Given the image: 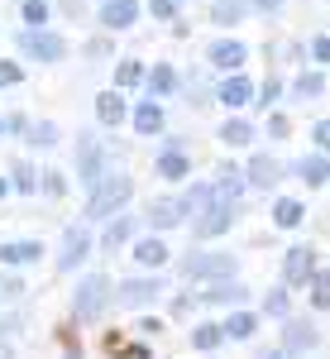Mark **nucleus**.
Wrapping results in <instances>:
<instances>
[{
  "label": "nucleus",
  "instance_id": "nucleus-13",
  "mask_svg": "<svg viewBox=\"0 0 330 359\" xmlns=\"http://www.w3.org/2000/svg\"><path fill=\"white\" fill-rule=\"evenodd\" d=\"M96 120H101L106 130H120V125L130 120V101H125V91H115V86L101 91V96H96Z\"/></svg>",
  "mask_w": 330,
  "mask_h": 359
},
{
  "label": "nucleus",
  "instance_id": "nucleus-15",
  "mask_svg": "<svg viewBox=\"0 0 330 359\" xmlns=\"http://www.w3.org/2000/svg\"><path fill=\"white\" fill-rule=\"evenodd\" d=\"M153 172L167 177V182H182V177H192V154H187V149H158Z\"/></svg>",
  "mask_w": 330,
  "mask_h": 359
},
{
  "label": "nucleus",
  "instance_id": "nucleus-38",
  "mask_svg": "<svg viewBox=\"0 0 330 359\" xmlns=\"http://www.w3.org/2000/svg\"><path fill=\"white\" fill-rule=\"evenodd\" d=\"M39 177H43V196H67V172L48 168V172H39Z\"/></svg>",
  "mask_w": 330,
  "mask_h": 359
},
{
  "label": "nucleus",
  "instance_id": "nucleus-37",
  "mask_svg": "<svg viewBox=\"0 0 330 359\" xmlns=\"http://www.w3.org/2000/svg\"><path fill=\"white\" fill-rule=\"evenodd\" d=\"M277 96H282V82H277V77H268V82L254 91V106H259V111H273V106H277Z\"/></svg>",
  "mask_w": 330,
  "mask_h": 359
},
{
  "label": "nucleus",
  "instance_id": "nucleus-26",
  "mask_svg": "<svg viewBox=\"0 0 330 359\" xmlns=\"http://www.w3.org/2000/svg\"><path fill=\"white\" fill-rule=\"evenodd\" d=\"M25 144H29V149H43V154H48V149H57V144H62L57 120H34V125H29V135H25Z\"/></svg>",
  "mask_w": 330,
  "mask_h": 359
},
{
  "label": "nucleus",
  "instance_id": "nucleus-5",
  "mask_svg": "<svg viewBox=\"0 0 330 359\" xmlns=\"http://www.w3.org/2000/svg\"><path fill=\"white\" fill-rule=\"evenodd\" d=\"M235 221H240V201H211L201 216H192V235L196 240H216V235H225Z\"/></svg>",
  "mask_w": 330,
  "mask_h": 359
},
{
  "label": "nucleus",
  "instance_id": "nucleus-48",
  "mask_svg": "<svg viewBox=\"0 0 330 359\" xmlns=\"http://www.w3.org/2000/svg\"><path fill=\"white\" fill-rule=\"evenodd\" d=\"M135 331H139V335H144V340H153V335L163 331V321H158V316H144V321H139Z\"/></svg>",
  "mask_w": 330,
  "mask_h": 359
},
{
  "label": "nucleus",
  "instance_id": "nucleus-53",
  "mask_svg": "<svg viewBox=\"0 0 330 359\" xmlns=\"http://www.w3.org/2000/svg\"><path fill=\"white\" fill-rule=\"evenodd\" d=\"M5 192H10V177H0V201H5Z\"/></svg>",
  "mask_w": 330,
  "mask_h": 359
},
{
  "label": "nucleus",
  "instance_id": "nucleus-34",
  "mask_svg": "<svg viewBox=\"0 0 330 359\" xmlns=\"http://www.w3.org/2000/svg\"><path fill=\"white\" fill-rule=\"evenodd\" d=\"M292 96H297V101H316V96H326V77H321V72H302V77L292 82Z\"/></svg>",
  "mask_w": 330,
  "mask_h": 359
},
{
  "label": "nucleus",
  "instance_id": "nucleus-4",
  "mask_svg": "<svg viewBox=\"0 0 330 359\" xmlns=\"http://www.w3.org/2000/svg\"><path fill=\"white\" fill-rule=\"evenodd\" d=\"M106 172H110V149H101L91 135H77V182L91 192Z\"/></svg>",
  "mask_w": 330,
  "mask_h": 359
},
{
  "label": "nucleus",
  "instance_id": "nucleus-42",
  "mask_svg": "<svg viewBox=\"0 0 330 359\" xmlns=\"http://www.w3.org/2000/svg\"><path fill=\"white\" fill-rule=\"evenodd\" d=\"M287 135H292V120L282 111H268V139H287Z\"/></svg>",
  "mask_w": 330,
  "mask_h": 359
},
{
  "label": "nucleus",
  "instance_id": "nucleus-30",
  "mask_svg": "<svg viewBox=\"0 0 330 359\" xmlns=\"http://www.w3.org/2000/svg\"><path fill=\"white\" fill-rule=\"evenodd\" d=\"M135 259L144 264V269H163V264H167V245L158 240V235H149V240H135Z\"/></svg>",
  "mask_w": 330,
  "mask_h": 359
},
{
  "label": "nucleus",
  "instance_id": "nucleus-54",
  "mask_svg": "<svg viewBox=\"0 0 330 359\" xmlns=\"http://www.w3.org/2000/svg\"><path fill=\"white\" fill-rule=\"evenodd\" d=\"M0 139H5V115H0Z\"/></svg>",
  "mask_w": 330,
  "mask_h": 359
},
{
  "label": "nucleus",
  "instance_id": "nucleus-16",
  "mask_svg": "<svg viewBox=\"0 0 330 359\" xmlns=\"http://www.w3.org/2000/svg\"><path fill=\"white\" fill-rule=\"evenodd\" d=\"M177 86H182V77H177V67H172V62H153V67L144 72V91H149V96H158V101H167Z\"/></svg>",
  "mask_w": 330,
  "mask_h": 359
},
{
  "label": "nucleus",
  "instance_id": "nucleus-27",
  "mask_svg": "<svg viewBox=\"0 0 330 359\" xmlns=\"http://www.w3.org/2000/svg\"><path fill=\"white\" fill-rule=\"evenodd\" d=\"M144 72H149V67H144V62H139V57H120V62H115V91H135V86H144Z\"/></svg>",
  "mask_w": 330,
  "mask_h": 359
},
{
  "label": "nucleus",
  "instance_id": "nucleus-18",
  "mask_svg": "<svg viewBox=\"0 0 330 359\" xmlns=\"http://www.w3.org/2000/svg\"><path fill=\"white\" fill-rule=\"evenodd\" d=\"M144 221L153 225V230H172V225H182V201L177 196H158V201H149V211H144Z\"/></svg>",
  "mask_w": 330,
  "mask_h": 359
},
{
  "label": "nucleus",
  "instance_id": "nucleus-7",
  "mask_svg": "<svg viewBox=\"0 0 330 359\" xmlns=\"http://www.w3.org/2000/svg\"><path fill=\"white\" fill-rule=\"evenodd\" d=\"M96 20L106 34H130V29L144 20V0H101Z\"/></svg>",
  "mask_w": 330,
  "mask_h": 359
},
{
  "label": "nucleus",
  "instance_id": "nucleus-40",
  "mask_svg": "<svg viewBox=\"0 0 330 359\" xmlns=\"http://www.w3.org/2000/svg\"><path fill=\"white\" fill-rule=\"evenodd\" d=\"M20 82H25V67H20L15 57H0V91H5V86H20Z\"/></svg>",
  "mask_w": 330,
  "mask_h": 359
},
{
  "label": "nucleus",
  "instance_id": "nucleus-21",
  "mask_svg": "<svg viewBox=\"0 0 330 359\" xmlns=\"http://www.w3.org/2000/svg\"><path fill=\"white\" fill-rule=\"evenodd\" d=\"M201 302H211V306H240V302H245V283H235V278H216V283L201 292Z\"/></svg>",
  "mask_w": 330,
  "mask_h": 359
},
{
  "label": "nucleus",
  "instance_id": "nucleus-24",
  "mask_svg": "<svg viewBox=\"0 0 330 359\" xmlns=\"http://www.w3.org/2000/svg\"><path fill=\"white\" fill-rule=\"evenodd\" d=\"M249 20V0H211V25L235 29Z\"/></svg>",
  "mask_w": 330,
  "mask_h": 359
},
{
  "label": "nucleus",
  "instance_id": "nucleus-10",
  "mask_svg": "<svg viewBox=\"0 0 330 359\" xmlns=\"http://www.w3.org/2000/svg\"><path fill=\"white\" fill-rule=\"evenodd\" d=\"M158 297H163V283L158 278H125L115 287V302L120 306H153Z\"/></svg>",
  "mask_w": 330,
  "mask_h": 359
},
{
  "label": "nucleus",
  "instance_id": "nucleus-36",
  "mask_svg": "<svg viewBox=\"0 0 330 359\" xmlns=\"http://www.w3.org/2000/svg\"><path fill=\"white\" fill-rule=\"evenodd\" d=\"M311 306L330 311V273H311Z\"/></svg>",
  "mask_w": 330,
  "mask_h": 359
},
{
  "label": "nucleus",
  "instance_id": "nucleus-28",
  "mask_svg": "<svg viewBox=\"0 0 330 359\" xmlns=\"http://www.w3.org/2000/svg\"><path fill=\"white\" fill-rule=\"evenodd\" d=\"M20 20H25V29H48L53 25V0H20Z\"/></svg>",
  "mask_w": 330,
  "mask_h": 359
},
{
  "label": "nucleus",
  "instance_id": "nucleus-43",
  "mask_svg": "<svg viewBox=\"0 0 330 359\" xmlns=\"http://www.w3.org/2000/svg\"><path fill=\"white\" fill-rule=\"evenodd\" d=\"M110 39H115V34H101V39H91V43H86V57H96V62H101V57H110V53H115V43H110Z\"/></svg>",
  "mask_w": 330,
  "mask_h": 359
},
{
  "label": "nucleus",
  "instance_id": "nucleus-51",
  "mask_svg": "<svg viewBox=\"0 0 330 359\" xmlns=\"http://www.w3.org/2000/svg\"><path fill=\"white\" fill-rule=\"evenodd\" d=\"M57 10H62L67 20H77V15H82V0H57Z\"/></svg>",
  "mask_w": 330,
  "mask_h": 359
},
{
  "label": "nucleus",
  "instance_id": "nucleus-2",
  "mask_svg": "<svg viewBox=\"0 0 330 359\" xmlns=\"http://www.w3.org/2000/svg\"><path fill=\"white\" fill-rule=\"evenodd\" d=\"M15 43H20V53L29 57V62H43V67H53V62H62L67 57V34H57L53 25L48 29H20L15 34Z\"/></svg>",
  "mask_w": 330,
  "mask_h": 359
},
{
  "label": "nucleus",
  "instance_id": "nucleus-12",
  "mask_svg": "<svg viewBox=\"0 0 330 359\" xmlns=\"http://www.w3.org/2000/svg\"><path fill=\"white\" fill-rule=\"evenodd\" d=\"M130 125H135L139 139L163 135V101H158V96H144V101H135V106H130Z\"/></svg>",
  "mask_w": 330,
  "mask_h": 359
},
{
  "label": "nucleus",
  "instance_id": "nucleus-50",
  "mask_svg": "<svg viewBox=\"0 0 330 359\" xmlns=\"http://www.w3.org/2000/svg\"><path fill=\"white\" fill-rule=\"evenodd\" d=\"M15 331H20V316H0V340H10Z\"/></svg>",
  "mask_w": 330,
  "mask_h": 359
},
{
  "label": "nucleus",
  "instance_id": "nucleus-49",
  "mask_svg": "<svg viewBox=\"0 0 330 359\" xmlns=\"http://www.w3.org/2000/svg\"><path fill=\"white\" fill-rule=\"evenodd\" d=\"M249 10H259V15H277L282 0H249Z\"/></svg>",
  "mask_w": 330,
  "mask_h": 359
},
{
  "label": "nucleus",
  "instance_id": "nucleus-25",
  "mask_svg": "<svg viewBox=\"0 0 330 359\" xmlns=\"http://www.w3.org/2000/svg\"><path fill=\"white\" fill-rule=\"evenodd\" d=\"M211 187H216V196H225V201H240V192H245L249 182H245V172H240L235 163H220V168H216V182H211Z\"/></svg>",
  "mask_w": 330,
  "mask_h": 359
},
{
  "label": "nucleus",
  "instance_id": "nucleus-14",
  "mask_svg": "<svg viewBox=\"0 0 330 359\" xmlns=\"http://www.w3.org/2000/svg\"><path fill=\"white\" fill-rule=\"evenodd\" d=\"M254 135H259V130H254V120H245L240 111H230V115H225V125L216 130V139L225 144V149H249Z\"/></svg>",
  "mask_w": 330,
  "mask_h": 359
},
{
  "label": "nucleus",
  "instance_id": "nucleus-46",
  "mask_svg": "<svg viewBox=\"0 0 330 359\" xmlns=\"http://www.w3.org/2000/svg\"><path fill=\"white\" fill-rule=\"evenodd\" d=\"M311 139H316L321 154H330V120H316V125H311Z\"/></svg>",
  "mask_w": 330,
  "mask_h": 359
},
{
  "label": "nucleus",
  "instance_id": "nucleus-19",
  "mask_svg": "<svg viewBox=\"0 0 330 359\" xmlns=\"http://www.w3.org/2000/svg\"><path fill=\"white\" fill-rule=\"evenodd\" d=\"M311 273H316V249L292 245V249H287V259H282V278H287V283H306Z\"/></svg>",
  "mask_w": 330,
  "mask_h": 359
},
{
  "label": "nucleus",
  "instance_id": "nucleus-23",
  "mask_svg": "<svg viewBox=\"0 0 330 359\" xmlns=\"http://www.w3.org/2000/svg\"><path fill=\"white\" fill-rule=\"evenodd\" d=\"M292 172L302 177L306 187H321V182H330V158L321 154V149H316V154H306L302 163H292Z\"/></svg>",
  "mask_w": 330,
  "mask_h": 359
},
{
  "label": "nucleus",
  "instance_id": "nucleus-32",
  "mask_svg": "<svg viewBox=\"0 0 330 359\" xmlns=\"http://www.w3.org/2000/svg\"><path fill=\"white\" fill-rule=\"evenodd\" d=\"M311 345H316V331L302 326V321H292V326H287V345H282V355H302V350H311Z\"/></svg>",
  "mask_w": 330,
  "mask_h": 359
},
{
  "label": "nucleus",
  "instance_id": "nucleus-52",
  "mask_svg": "<svg viewBox=\"0 0 330 359\" xmlns=\"http://www.w3.org/2000/svg\"><path fill=\"white\" fill-rule=\"evenodd\" d=\"M259 359H287V355H282V350H263Z\"/></svg>",
  "mask_w": 330,
  "mask_h": 359
},
{
  "label": "nucleus",
  "instance_id": "nucleus-39",
  "mask_svg": "<svg viewBox=\"0 0 330 359\" xmlns=\"http://www.w3.org/2000/svg\"><path fill=\"white\" fill-rule=\"evenodd\" d=\"M306 53H311L316 67H330V34H316V39L306 43Z\"/></svg>",
  "mask_w": 330,
  "mask_h": 359
},
{
  "label": "nucleus",
  "instance_id": "nucleus-35",
  "mask_svg": "<svg viewBox=\"0 0 330 359\" xmlns=\"http://www.w3.org/2000/svg\"><path fill=\"white\" fill-rule=\"evenodd\" d=\"M254 331H259V316H254V311H230V321H225V335H235V340H249Z\"/></svg>",
  "mask_w": 330,
  "mask_h": 359
},
{
  "label": "nucleus",
  "instance_id": "nucleus-47",
  "mask_svg": "<svg viewBox=\"0 0 330 359\" xmlns=\"http://www.w3.org/2000/svg\"><path fill=\"white\" fill-rule=\"evenodd\" d=\"M29 115H5V135H29Z\"/></svg>",
  "mask_w": 330,
  "mask_h": 359
},
{
  "label": "nucleus",
  "instance_id": "nucleus-11",
  "mask_svg": "<svg viewBox=\"0 0 330 359\" xmlns=\"http://www.w3.org/2000/svg\"><path fill=\"white\" fill-rule=\"evenodd\" d=\"M254 91H259V86L249 82L245 72H225V82L216 86V101L225 111H245V106H254Z\"/></svg>",
  "mask_w": 330,
  "mask_h": 359
},
{
  "label": "nucleus",
  "instance_id": "nucleus-44",
  "mask_svg": "<svg viewBox=\"0 0 330 359\" xmlns=\"http://www.w3.org/2000/svg\"><path fill=\"white\" fill-rule=\"evenodd\" d=\"M20 292H25V283H20V278H5V273H0V306H5V302H15Z\"/></svg>",
  "mask_w": 330,
  "mask_h": 359
},
{
  "label": "nucleus",
  "instance_id": "nucleus-41",
  "mask_svg": "<svg viewBox=\"0 0 330 359\" xmlns=\"http://www.w3.org/2000/svg\"><path fill=\"white\" fill-rule=\"evenodd\" d=\"M144 10H149L153 20H163V25H172V20H177V0H149Z\"/></svg>",
  "mask_w": 330,
  "mask_h": 359
},
{
  "label": "nucleus",
  "instance_id": "nucleus-55",
  "mask_svg": "<svg viewBox=\"0 0 330 359\" xmlns=\"http://www.w3.org/2000/svg\"><path fill=\"white\" fill-rule=\"evenodd\" d=\"M96 5H101V0H96Z\"/></svg>",
  "mask_w": 330,
  "mask_h": 359
},
{
  "label": "nucleus",
  "instance_id": "nucleus-29",
  "mask_svg": "<svg viewBox=\"0 0 330 359\" xmlns=\"http://www.w3.org/2000/svg\"><path fill=\"white\" fill-rule=\"evenodd\" d=\"M273 221L282 225V230H297V225L306 221V206L297 201V196H277L273 201Z\"/></svg>",
  "mask_w": 330,
  "mask_h": 359
},
{
  "label": "nucleus",
  "instance_id": "nucleus-22",
  "mask_svg": "<svg viewBox=\"0 0 330 359\" xmlns=\"http://www.w3.org/2000/svg\"><path fill=\"white\" fill-rule=\"evenodd\" d=\"M135 225H139L135 216H120V211H115V216L106 221V230H101V245L115 254L120 245H130V240H135Z\"/></svg>",
  "mask_w": 330,
  "mask_h": 359
},
{
  "label": "nucleus",
  "instance_id": "nucleus-3",
  "mask_svg": "<svg viewBox=\"0 0 330 359\" xmlns=\"http://www.w3.org/2000/svg\"><path fill=\"white\" fill-rule=\"evenodd\" d=\"M110 297H115V292H110V283L101 273L82 278L77 292H72V316H77V321H96V316H106Z\"/></svg>",
  "mask_w": 330,
  "mask_h": 359
},
{
  "label": "nucleus",
  "instance_id": "nucleus-6",
  "mask_svg": "<svg viewBox=\"0 0 330 359\" xmlns=\"http://www.w3.org/2000/svg\"><path fill=\"white\" fill-rule=\"evenodd\" d=\"M182 278H192V283L235 278V254H187L182 259Z\"/></svg>",
  "mask_w": 330,
  "mask_h": 359
},
{
  "label": "nucleus",
  "instance_id": "nucleus-1",
  "mask_svg": "<svg viewBox=\"0 0 330 359\" xmlns=\"http://www.w3.org/2000/svg\"><path fill=\"white\" fill-rule=\"evenodd\" d=\"M130 196H135V177L110 168L106 177L91 187V196H86V221H110L115 211H125V206H130Z\"/></svg>",
  "mask_w": 330,
  "mask_h": 359
},
{
  "label": "nucleus",
  "instance_id": "nucleus-56",
  "mask_svg": "<svg viewBox=\"0 0 330 359\" xmlns=\"http://www.w3.org/2000/svg\"><path fill=\"white\" fill-rule=\"evenodd\" d=\"M177 5H182V0H177Z\"/></svg>",
  "mask_w": 330,
  "mask_h": 359
},
{
  "label": "nucleus",
  "instance_id": "nucleus-8",
  "mask_svg": "<svg viewBox=\"0 0 330 359\" xmlns=\"http://www.w3.org/2000/svg\"><path fill=\"white\" fill-rule=\"evenodd\" d=\"M91 259V230L86 225H67L62 230V249H57V273H77V264Z\"/></svg>",
  "mask_w": 330,
  "mask_h": 359
},
{
  "label": "nucleus",
  "instance_id": "nucleus-17",
  "mask_svg": "<svg viewBox=\"0 0 330 359\" xmlns=\"http://www.w3.org/2000/svg\"><path fill=\"white\" fill-rule=\"evenodd\" d=\"M245 182L249 187H277L282 182V163H277L273 154H254L245 168Z\"/></svg>",
  "mask_w": 330,
  "mask_h": 359
},
{
  "label": "nucleus",
  "instance_id": "nucleus-33",
  "mask_svg": "<svg viewBox=\"0 0 330 359\" xmlns=\"http://www.w3.org/2000/svg\"><path fill=\"white\" fill-rule=\"evenodd\" d=\"M10 192H25V196H34V192H39V172H34V168H29L25 158H20V163L10 168Z\"/></svg>",
  "mask_w": 330,
  "mask_h": 359
},
{
  "label": "nucleus",
  "instance_id": "nucleus-31",
  "mask_svg": "<svg viewBox=\"0 0 330 359\" xmlns=\"http://www.w3.org/2000/svg\"><path fill=\"white\" fill-rule=\"evenodd\" d=\"M220 340H225V326H216V321H201V326H192V350H201V355H211Z\"/></svg>",
  "mask_w": 330,
  "mask_h": 359
},
{
  "label": "nucleus",
  "instance_id": "nucleus-45",
  "mask_svg": "<svg viewBox=\"0 0 330 359\" xmlns=\"http://www.w3.org/2000/svg\"><path fill=\"white\" fill-rule=\"evenodd\" d=\"M287 292H268V302H263V311H268V316H287Z\"/></svg>",
  "mask_w": 330,
  "mask_h": 359
},
{
  "label": "nucleus",
  "instance_id": "nucleus-20",
  "mask_svg": "<svg viewBox=\"0 0 330 359\" xmlns=\"http://www.w3.org/2000/svg\"><path fill=\"white\" fill-rule=\"evenodd\" d=\"M39 254H43L39 240H5L0 245V264L5 269H25V264H39Z\"/></svg>",
  "mask_w": 330,
  "mask_h": 359
},
{
  "label": "nucleus",
  "instance_id": "nucleus-9",
  "mask_svg": "<svg viewBox=\"0 0 330 359\" xmlns=\"http://www.w3.org/2000/svg\"><path fill=\"white\" fill-rule=\"evenodd\" d=\"M206 62H211L216 72H245V62H249L245 39H235V34H220V39H211V48H206Z\"/></svg>",
  "mask_w": 330,
  "mask_h": 359
}]
</instances>
